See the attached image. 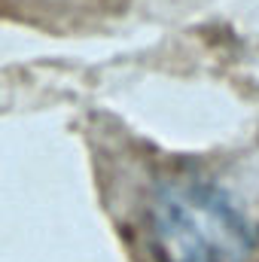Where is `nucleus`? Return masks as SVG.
I'll list each match as a JSON object with an SVG mask.
<instances>
[{
    "label": "nucleus",
    "mask_w": 259,
    "mask_h": 262,
    "mask_svg": "<svg viewBox=\"0 0 259 262\" xmlns=\"http://www.w3.org/2000/svg\"><path fill=\"white\" fill-rule=\"evenodd\" d=\"M146 226L159 262H253L259 250L241 201L195 174L168 177L153 189Z\"/></svg>",
    "instance_id": "f257e3e1"
}]
</instances>
